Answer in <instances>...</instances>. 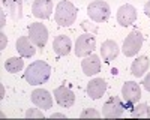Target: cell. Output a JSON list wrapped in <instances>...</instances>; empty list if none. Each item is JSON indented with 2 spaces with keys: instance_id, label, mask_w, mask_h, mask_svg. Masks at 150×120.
<instances>
[{
  "instance_id": "6da1fadb",
  "label": "cell",
  "mask_w": 150,
  "mask_h": 120,
  "mask_svg": "<svg viewBox=\"0 0 150 120\" xmlns=\"http://www.w3.org/2000/svg\"><path fill=\"white\" fill-rule=\"evenodd\" d=\"M50 75H51V66L45 63L44 60H36V62L30 63V66L24 72V80L32 86H39L48 81Z\"/></svg>"
},
{
  "instance_id": "7a4b0ae2",
  "label": "cell",
  "mask_w": 150,
  "mask_h": 120,
  "mask_svg": "<svg viewBox=\"0 0 150 120\" xmlns=\"http://www.w3.org/2000/svg\"><path fill=\"white\" fill-rule=\"evenodd\" d=\"M77 8L74 6V3H71L69 0H62L59 2L56 12H54V20L59 26L62 27H68L71 24L75 23L77 20Z\"/></svg>"
},
{
  "instance_id": "3957f363",
  "label": "cell",
  "mask_w": 150,
  "mask_h": 120,
  "mask_svg": "<svg viewBox=\"0 0 150 120\" xmlns=\"http://www.w3.org/2000/svg\"><path fill=\"white\" fill-rule=\"evenodd\" d=\"M87 15L90 17V20L96 23H105L111 15L110 5L104 0H95L87 6Z\"/></svg>"
},
{
  "instance_id": "277c9868",
  "label": "cell",
  "mask_w": 150,
  "mask_h": 120,
  "mask_svg": "<svg viewBox=\"0 0 150 120\" xmlns=\"http://www.w3.org/2000/svg\"><path fill=\"white\" fill-rule=\"evenodd\" d=\"M141 47H143V35H141V32L132 30L126 36V39H125L122 50H123V54L126 57H134V56L138 54Z\"/></svg>"
},
{
  "instance_id": "5b68a950",
  "label": "cell",
  "mask_w": 150,
  "mask_h": 120,
  "mask_svg": "<svg viewBox=\"0 0 150 120\" xmlns=\"http://www.w3.org/2000/svg\"><path fill=\"white\" fill-rule=\"evenodd\" d=\"M122 96H123L125 105L128 108H132L135 104H138L141 98V89L135 81H126L122 87Z\"/></svg>"
},
{
  "instance_id": "8992f818",
  "label": "cell",
  "mask_w": 150,
  "mask_h": 120,
  "mask_svg": "<svg viewBox=\"0 0 150 120\" xmlns=\"http://www.w3.org/2000/svg\"><path fill=\"white\" fill-rule=\"evenodd\" d=\"M95 47H96L95 36L84 33V35L78 36L77 42H75V54H77V57H87L95 50Z\"/></svg>"
},
{
  "instance_id": "52a82bcc",
  "label": "cell",
  "mask_w": 150,
  "mask_h": 120,
  "mask_svg": "<svg viewBox=\"0 0 150 120\" xmlns=\"http://www.w3.org/2000/svg\"><path fill=\"white\" fill-rule=\"evenodd\" d=\"M123 111H125V104L117 96H111L102 107V116L105 119H117L123 114Z\"/></svg>"
},
{
  "instance_id": "ba28073f",
  "label": "cell",
  "mask_w": 150,
  "mask_h": 120,
  "mask_svg": "<svg viewBox=\"0 0 150 120\" xmlns=\"http://www.w3.org/2000/svg\"><path fill=\"white\" fill-rule=\"evenodd\" d=\"M29 38H30L32 44L42 48V47H45V44L48 41V30L44 24L33 23L29 26Z\"/></svg>"
},
{
  "instance_id": "9c48e42d",
  "label": "cell",
  "mask_w": 150,
  "mask_h": 120,
  "mask_svg": "<svg viewBox=\"0 0 150 120\" xmlns=\"http://www.w3.org/2000/svg\"><path fill=\"white\" fill-rule=\"evenodd\" d=\"M137 20V9L132 5H122L117 11V23L123 27H128Z\"/></svg>"
},
{
  "instance_id": "30bf717a",
  "label": "cell",
  "mask_w": 150,
  "mask_h": 120,
  "mask_svg": "<svg viewBox=\"0 0 150 120\" xmlns=\"http://www.w3.org/2000/svg\"><path fill=\"white\" fill-rule=\"evenodd\" d=\"M54 98H56V102L63 108H71L75 102L74 92L71 89H68L66 86H59L54 90Z\"/></svg>"
},
{
  "instance_id": "8fae6325",
  "label": "cell",
  "mask_w": 150,
  "mask_h": 120,
  "mask_svg": "<svg viewBox=\"0 0 150 120\" xmlns=\"http://www.w3.org/2000/svg\"><path fill=\"white\" fill-rule=\"evenodd\" d=\"M32 12L36 18L47 20L53 14V2L51 0H35L32 5Z\"/></svg>"
},
{
  "instance_id": "7c38bea8",
  "label": "cell",
  "mask_w": 150,
  "mask_h": 120,
  "mask_svg": "<svg viewBox=\"0 0 150 120\" xmlns=\"http://www.w3.org/2000/svg\"><path fill=\"white\" fill-rule=\"evenodd\" d=\"M32 102L42 110H50L53 107V98L45 89H36L32 92Z\"/></svg>"
},
{
  "instance_id": "4fadbf2b",
  "label": "cell",
  "mask_w": 150,
  "mask_h": 120,
  "mask_svg": "<svg viewBox=\"0 0 150 120\" xmlns=\"http://www.w3.org/2000/svg\"><path fill=\"white\" fill-rule=\"evenodd\" d=\"M81 68H83V72L87 77L96 75L98 72L101 71V60H99V56H96V54L87 56L81 62Z\"/></svg>"
},
{
  "instance_id": "5bb4252c",
  "label": "cell",
  "mask_w": 150,
  "mask_h": 120,
  "mask_svg": "<svg viewBox=\"0 0 150 120\" xmlns=\"http://www.w3.org/2000/svg\"><path fill=\"white\" fill-rule=\"evenodd\" d=\"M71 48H72V42L69 36L66 35H59L53 41V50L57 56H68L71 53Z\"/></svg>"
},
{
  "instance_id": "9a60e30c",
  "label": "cell",
  "mask_w": 150,
  "mask_h": 120,
  "mask_svg": "<svg viewBox=\"0 0 150 120\" xmlns=\"http://www.w3.org/2000/svg\"><path fill=\"white\" fill-rule=\"evenodd\" d=\"M107 90V83L102 78H95L87 84V95L90 96L92 99H99L102 98V95Z\"/></svg>"
},
{
  "instance_id": "2e32d148",
  "label": "cell",
  "mask_w": 150,
  "mask_h": 120,
  "mask_svg": "<svg viewBox=\"0 0 150 120\" xmlns=\"http://www.w3.org/2000/svg\"><path fill=\"white\" fill-rule=\"evenodd\" d=\"M101 56H102V59L105 60L107 63L112 62V60L119 56V45H117L114 41L107 39V41L102 42V45H101Z\"/></svg>"
},
{
  "instance_id": "e0dca14e",
  "label": "cell",
  "mask_w": 150,
  "mask_h": 120,
  "mask_svg": "<svg viewBox=\"0 0 150 120\" xmlns=\"http://www.w3.org/2000/svg\"><path fill=\"white\" fill-rule=\"evenodd\" d=\"M30 42L32 41H30L29 36H20V38L17 39V51H18V54L21 57L29 59V57H33L35 56L36 50L33 48V45Z\"/></svg>"
},
{
  "instance_id": "ac0fdd59",
  "label": "cell",
  "mask_w": 150,
  "mask_h": 120,
  "mask_svg": "<svg viewBox=\"0 0 150 120\" xmlns=\"http://www.w3.org/2000/svg\"><path fill=\"white\" fill-rule=\"evenodd\" d=\"M2 3L8 9L12 20L14 21L21 20V17H23V0H2Z\"/></svg>"
},
{
  "instance_id": "d6986e66",
  "label": "cell",
  "mask_w": 150,
  "mask_h": 120,
  "mask_svg": "<svg viewBox=\"0 0 150 120\" xmlns=\"http://www.w3.org/2000/svg\"><path fill=\"white\" fill-rule=\"evenodd\" d=\"M149 69V59L146 56H140L137 60H134V63L131 66V72H132V75L137 77V78H140L144 75V72H147Z\"/></svg>"
},
{
  "instance_id": "ffe728a7",
  "label": "cell",
  "mask_w": 150,
  "mask_h": 120,
  "mask_svg": "<svg viewBox=\"0 0 150 120\" xmlns=\"http://www.w3.org/2000/svg\"><path fill=\"white\" fill-rule=\"evenodd\" d=\"M131 117L134 119H150V108L147 104H138L131 108Z\"/></svg>"
},
{
  "instance_id": "44dd1931",
  "label": "cell",
  "mask_w": 150,
  "mask_h": 120,
  "mask_svg": "<svg viewBox=\"0 0 150 120\" xmlns=\"http://www.w3.org/2000/svg\"><path fill=\"white\" fill-rule=\"evenodd\" d=\"M24 66V60L21 57H11L8 59L5 62V69L8 72H11V74H17V72H20Z\"/></svg>"
},
{
  "instance_id": "7402d4cb",
  "label": "cell",
  "mask_w": 150,
  "mask_h": 120,
  "mask_svg": "<svg viewBox=\"0 0 150 120\" xmlns=\"http://www.w3.org/2000/svg\"><path fill=\"white\" fill-rule=\"evenodd\" d=\"M26 117H27V119H32V117L44 119V114H42V111H39V110H35V108H30V110H27V111H26Z\"/></svg>"
},
{
  "instance_id": "603a6c76",
  "label": "cell",
  "mask_w": 150,
  "mask_h": 120,
  "mask_svg": "<svg viewBox=\"0 0 150 120\" xmlns=\"http://www.w3.org/2000/svg\"><path fill=\"white\" fill-rule=\"evenodd\" d=\"M80 117H81V119H86V117H95V119H98V117H101V114H99L96 110H93V108H90V110L83 111V113L80 114Z\"/></svg>"
},
{
  "instance_id": "cb8c5ba5",
  "label": "cell",
  "mask_w": 150,
  "mask_h": 120,
  "mask_svg": "<svg viewBox=\"0 0 150 120\" xmlns=\"http://www.w3.org/2000/svg\"><path fill=\"white\" fill-rule=\"evenodd\" d=\"M143 86H144V89L147 90V92H150V72H149V74L144 77V80H143Z\"/></svg>"
},
{
  "instance_id": "d4e9b609",
  "label": "cell",
  "mask_w": 150,
  "mask_h": 120,
  "mask_svg": "<svg viewBox=\"0 0 150 120\" xmlns=\"http://www.w3.org/2000/svg\"><path fill=\"white\" fill-rule=\"evenodd\" d=\"M0 36H2V45H0V50H5V45H6V36H5V33L2 32V33H0Z\"/></svg>"
},
{
  "instance_id": "484cf974",
  "label": "cell",
  "mask_w": 150,
  "mask_h": 120,
  "mask_svg": "<svg viewBox=\"0 0 150 120\" xmlns=\"http://www.w3.org/2000/svg\"><path fill=\"white\" fill-rule=\"evenodd\" d=\"M144 12H146V15L150 18V0H149V2L144 5Z\"/></svg>"
},
{
  "instance_id": "4316f807",
  "label": "cell",
  "mask_w": 150,
  "mask_h": 120,
  "mask_svg": "<svg viewBox=\"0 0 150 120\" xmlns=\"http://www.w3.org/2000/svg\"><path fill=\"white\" fill-rule=\"evenodd\" d=\"M54 117H59V119H63L65 116H63V114H59V113H54V114H51V119H54Z\"/></svg>"
}]
</instances>
